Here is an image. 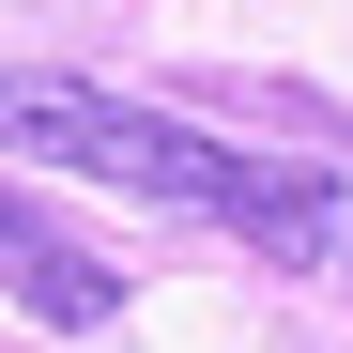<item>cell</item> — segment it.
<instances>
[{
    "mask_svg": "<svg viewBox=\"0 0 353 353\" xmlns=\"http://www.w3.org/2000/svg\"><path fill=\"white\" fill-rule=\"evenodd\" d=\"M0 154H31V169H77V185H139L169 215H215L230 246H261L276 276H307L353 246V215L323 169H292V154H230L200 123H169V108H123V92H77V77H0Z\"/></svg>",
    "mask_w": 353,
    "mask_h": 353,
    "instance_id": "6da1fadb",
    "label": "cell"
},
{
    "mask_svg": "<svg viewBox=\"0 0 353 353\" xmlns=\"http://www.w3.org/2000/svg\"><path fill=\"white\" fill-rule=\"evenodd\" d=\"M0 292H16L46 338H92L108 307H123V276H108V261H92L46 200H16V185H0Z\"/></svg>",
    "mask_w": 353,
    "mask_h": 353,
    "instance_id": "7a4b0ae2",
    "label": "cell"
},
{
    "mask_svg": "<svg viewBox=\"0 0 353 353\" xmlns=\"http://www.w3.org/2000/svg\"><path fill=\"white\" fill-rule=\"evenodd\" d=\"M338 276H353V246H338Z\"/></svg>",
    "mask_w": 353,
    "mask_h": 353,
    "instance_id": "3957f363",
    "label": "cell"
}]
</instances>
